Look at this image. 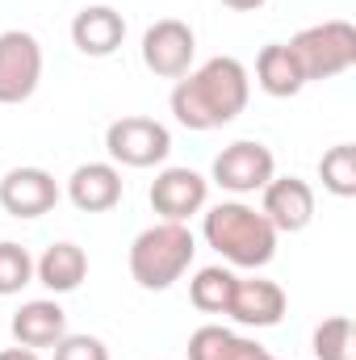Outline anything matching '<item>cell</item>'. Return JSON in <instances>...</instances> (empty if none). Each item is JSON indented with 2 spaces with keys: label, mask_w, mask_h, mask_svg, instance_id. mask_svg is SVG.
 <instances>
[{
  "label": "cell",
  "mask_w": 356,
  "mask_h": 360,
  "mask_svg": "<svg viewBox=\"0 0 356 360\" xmlns=\"http://www.w3.org/2000/svg\"><path fill=\"white\" fill-rule=\"evenodd\" d=\"M310 352L314 360H356L352 348V319L348 314H331L314 327L310 335Z\"/></svg>",
  "instance_id": "21"
},
{
  "label": "cell",
  "mask_w": 356,
  "mask_h": 360,
  "mask_svg": "<svg viewBox=\"0 0 356 360\" xmlns=\"http://www.w3.org/2000/svg\"><path fill=\"white\" fill-rule=\"evenodd\" d=\"M151 210L164 222H189L193 214L205 210L210 201V180L193 168H164L160 176L151 180Z\"/></svg>",
  "instance_id": "10"
},
{
  "label": "cell",
  "mask_w": 356,
  "mask_h": 360,
  "mask_svg": "<svg viewBox=\"0 0 356 360\" xmlns=\"http://www.w3.org/2000/svg\"><path fill=\"white\" fill-rule=\"evenodd\" d=\"M105 151H109V164H122V168H155V164H164L172 155V130L164 122H155V117L130 113V117L109 122Z\"/></svg>",
  "instance_id": "5"
},
{
  "label": "cell",
  "mask_w": 356,
  "mask_h": 360,
  "mask_svg": "<svg viewBox=\"0 0 356 360\" xmlns=\"http://www.w3.org/2000/svg\"><path fill=\"white\" fill-rule=\"evenodd\" d=\"M227 8H235V13H256V8H265L268 0H222Z\"/></svg>",
  "instance_id": "25"
},
{
  "label": "cell",
  "mask_w": 356,
  "mask_h": 360,
  "mask_svg": "<svg viewBox=\"0 0 356 360\" xmlns=\"http://www.w3.org/2000/svg\"><path fill=\"white\" fill-rule=\"evenodd\" d=\"M189 360H276V356L265 344H256L248 335H235L231 327L205 323L189 335Z\"/></svg>",
  "instance_id": "16"
},
{
  "label": "cell",
  "mask_w": 356,
  "mask_h": 360,
  "mask_svg": "<svg viewBox=\"0 0 356 360\" xmlns=\"http://www.w3.org/2000/svg\"><path fill=\"white\" fill-rule=\"evenodd\" d=\"M126 193V180L117 172V164L109 160H92V164H80L72 176H68V197L80 214H105L122 201Z\"/></svg>",
  "instance_id": "13"
},
{
  "label": "cell",
  "mask_w": 356,
  "mask_h": 360,
  "mask_svg": "<svg viewBox=\"0 0 356 360\" xmlns=\"http://www.w3.org/2000/svg\"><path fill=\"white\" fill-rule=\"evenodd\" d=\"M260 197V214L272 222L276 235H298L314 222V188L302 176H272Z\"/></svg>",
  "instance_id": "11"
},
{
  "label": "cell",
  "mask_w": 356,
  "mask_h": 360,
  "mask_svg": "<svg viewBox=\"0 0 356 360\" xmlns=\"http://www.w3.org/2000/svg\"><path fill=\"white\" fill-rule=\"evenodd\" d=\"M143 68L160 80H180L189 76L193 68V55H197V34L189 21L180 17H160L155 25H147L143 34Z\"/></svg>",
  "instance_id": "8"
},
{
  "label": "cell",
  "mask_w": 356,
  "mask_h": 360,
  "mask_svg": "<svg viewBox=\"0 0 356 360\" xmlns=\"http://www.w3.org/2000/svg\"><path fill=\"white\" fill-rule=\"evenodd\" d=\"M63 188L46 168H8L0 176V210L8 218H42L59 205Z\"/></svg>",
  "instance_id": "9"
},
{
  "label": "cell",
  "mask_w": 356,
  "mask_h": 360,
  "mask_svg": "<svg viewBox=\"0 0 356 360\" xmlns=\"http://www.w3.org/2000/svg\"><path fill=\"white\" fill-rule=\"evenodd\" d=\"M285 46H289V55L298 59L306 84H310V80H336V76H344V72L356 68V25L344 21V17L306 25V30H298Z\"/></svg>",
  "instance_id": "4"
},
{
  "label": "cell",
  "mask_w": 356,
  "mask_h": 360,
  "mask_svg": "<svg viewBox=\"0 0 356 360\" xmlns=\"http://www.w3.org/2000/svg\"><path fill=\"white\" fill-rule=\"evenodd\" d=\"M193 256H197V239L189 222H155L139 231L130 243V276L139 281V289L164 293L193 269Z\"/></svg>",
  "instance_id": "3"
},
{
  "label": "cell",
  "mask_w": 356,
  "mask_h": 360,
  "mask_svg": "<svg viewBox=\"0 0 356 360\" xmlns=\"http://www.w3.org/2000/svg\"><path fill=\"white\" fill-rule=\"evenodd\" d=\"M319 180H323V188H327L331 197H340V201L356 197V147L352 143H336L331 151H323V160H319Z\"/></svg>",
  "instance_id": "20"
},
{
  "label": "cell",
  "mask_w": 356,
  "mask_h": 360,
  "mask_svg": "<svg viewBox=\"0 0 356 360\" xmlns=\"http://www.w3.org/2000/svg\"><path fill=\"white\" fill-rule=\"evenodd\" d=\"M38 285H46L51 293H76L89 276V256L80 243H51L38 260H34Z\"/></svg>",
  "instance_id": "17"
},
{
  "label": "cell",
  "mask_w": 356,
  "mask_h": 360,
  "mask_svg": "<svg viewBox=\"0 0 356 360\" xmlns=\"http://www.w3.org/2000/svg\"><path fill=\"white\" fill-rule=\"evenodd\" d=\"M0 360H42V356H38L34 348H21V344H17V348H4V352H0Z\"/></svg>",
  "instance_id": "24"
},
{
  "label": "cell",
  "mask_w": 356,
  "mask_h": 360,
  "mask_svg": "<svg viewBox=\"0 0 356 360\" xmlns=\"http://www.w3.org/2000/svg\"><path fill=\"white\" fill-rule=\"evenodd\" d=\"M256 84H260L268 96H276V101L298 96V92L306 89L302 68H298V59L289 55L285 42H268L265 51L256 55Z\"/></svg>",
  "instance_id": "18"
},
{
  "label": "cell",
  "mask_w": 356,
  "mask_h": 360,
  "mask_svg": "<svg viewBox=\"0 0 356 360\" xmlns=\"http://www.w3.org/2000/svg\"><path fill=\"white\" fill-rule=\"evenodd\" d=\"M285 306H289V297H285V289L276 281H268V276H235V293H231L227 314L239 327L265 331V327H276L285 319Z\"/></svg>",
  "instance_id": "12"
},
{
  "label": "cell",
  "mask_w": 356,
  "mask_h": 360,
  "mask_svg": "<svg viewBox=\"0 0 356 360\" xmlns=\"http://www.w3.org/2000/svg\"><path fill=\"white\" fill-rule=\"evenodd\" d=\"M30 281H34V256H30L21 243L0 239V297L21 293Z\"/></svg>",
  "instance_id": "22"
},
{
  "label": "cell",
  "mask_w": 356,
  "mask_h": 360,
  "mask_svg": "<svg viewBox=\"0 0 356 360\" xmlns=\"http://www.w3.org/2000/svg\"><path fill=\"white\" fill-rule=\"evenodd\" d=\"M42 84V42L30 30L0 34V105H21Z\"/></svg>",
  "instance_id": "6"
},
{
  "label": "cell",
  "mask_w": 356,
  "mask_h": 360,
  "mask_svg": "<svg viewBox=\"0 0 356 360\" xmlns=\"http://www.w3.org/2000/svg\"><path fill=\"white\" fill-rule=\"evenodd\" d=\"M55 360H109V348H105V340H96V335H63L59 344H55Z\"/></svg>",
  "instance_id": "23"
},
{
  "label": "cell",
  "mask_w": 356,
  "mask_h": 360,
  "mask_svg": "<svg viewBox=\"0 0 356 360\" xmlns=\"http://www.w3.org/2000/svg\"><path fill=\"white\" fill-rule=\"evenodd\" d=\"M248 96H252L248 68L235 55H214L197 72L180 76L172 96H168V105H172V113H177V122L184 130L205 134V130L231 126L248 109Z\"/></svg>",
  "instance_id": "1"
},
{
  "label": "cell",
  "mask_w": 356,
  "mask_h": 360,
  "mask_svg": "<svg viewBox=\"0 0 356 360\" xmlns=\"http://www.w3.org/2000/svg\"><path fill=\"white\" fill-rule=\"evenodd\" d=\"M201 239L235 269L260 272L276 256V231L248 201H218L201 214Z\"/></svg>",
  "instance_id": "2"
},
{
  "label": "cell",
  "mask_w": 356,
  "mask_h": 360,
  "mask_svg": "<svg viewBox=\"0 0 356 360\" xmlns=\"http://www.w3.org/2000/svg\"><path fill=\"white\" fill-rule=\"evenodd\" d=\"M276 176V160L265 143L256 139H239L231 147H222L210 164V180L235 197H248V193H260L268 180Z\"/></svg>",
  "instance_id": "7"
},
{
  "label": "cell",
  "mask_w": 356,
  "mask_h": 360,
  "mask_svg": "<svg viewBox=\"0 0 356 360\" xmlns=\"http://www.w3.org/2000/svg\"><path fill=\"white\" fill-rule=\"evenodd\" d=\"M72 42L89 59H109L126 42V17L113 4H84L72 17Z\"/></svg>",
  "instance_id": "14"
},
{
  "label": "cell",
  "mask_w": 356,
  "mask_h": 360,
  "mask_svg": "<svg viewBox=\"0 0 356 360\" xmlns=\"http://www.w3.org/2000/svg\"><path fill=\"white\" fill-rule=\"evenodd\" d=\"M231 293H235V272L222 269V264L197 269V276L189 281V302H193L201 314H227Z\"/></svg>",
  "instance_id": "19"
},
{
  "label": "cell",
  "mask_w": 356,
  "mask_h": 360,
  "mask_svg": "<svg viewBox=\"0 0 356 360\" xmlns=\"http://www.w3.org/2000/svg\"><path fill=\"white\" fill-rule=\"evenodd\" d=\"M8 331H13V340H17L21 348L42 352V348H55V344L68 335V314H63V306H59L55 297H34V302H25V306L13 314Z\"/></svg>",
  "instance_id": "15"
}]
</instances>
